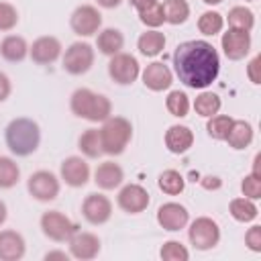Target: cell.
Returning a JSON list of instances; mask_svg holds the SVG:
<instances>
[{"label":"cell","instance_id":"1","mask_svg":"<svg viewBox=\"0 0 261 261\" xmlns=\"http://www.w3.org/2000/svg\"><path fill=\"white\" fill-rule=\"evenodd\" d=\"M173 69L186 88L206 90L220 73V55L204 39L184 41L173 51Z\"/></svg>","mask_w":261,"mask_h":261},{"label":"cell","instance_id":"2","mask_svg":"<svg viewBox=\"0 0 261 261\" xmlns=\"http://www.w3.org/2000/svg\"><path fill=\"white\" fill-rule=\"evenodd\" d=\"M4 141L12 155L16 157H29L33 155L41 145V128L37 120L29 116L12 118L4 128Z\"/></svg>","mask_w":261,"mask_h":261},{"label":"cell","instance_id":"3","mask_svg":"<svg viewBox=\"0 0 261 261\" xmlns=\"http://www.w3.org/2000/svg\"><path fill=\"white\" fill-rule=\"evenodd\" d=\"M69 110L88 122H104L112 116V102L90 88H77L69 96Z\"/></svg>","mask_w":261,"mask_h":261},{"label":"cell","instance_id":"4","mask_svg":"<svg viewBox=\"0 0 261 261\" xmlns=\"http://www.w3.org/2000/svg\"><path fill=\"white\" fill-rule=\"evenodd\" d=\"M133 139V124L124 116H108L100 126V141L104 155H122Z\"/></svg>","mask_w":261,"mask_h":261},{"label":"cell","instance_id":"5","mask_svg":"<svg viewBox=\"0 0 261 261\" xmlns=\"http://www.w3.org/2000/svg\"><path fill=\"white\" fill-rule=\"evenodd\" d=\"M39 226H41V232L53 243H67L80 230V226L59 210L43 212L39 218Z\"/></svg>","mask_w":261,"mask_h":261},{"label":"cell","instance_id":"6","mask_svg":"<svg viewBox=\"0 0 261 261\" xmlns=\"http://www.w3.org/2000/svg\"><path fill=\"white\" fill-rule=\"evenodd\" d=\"M188 239L194 249L198 251H210L220 243V226L210 216H198L190 222Z\"/></svg>","mask_w":261,"mask_h":261},{"label":"cell","instance_id":"7","mask_svg":"<svg viewBox=\"0 0 261 261\" xmlns=\"http://www.w3.org/2000/svg\"><path fill=\"white\" fill-rule=\"evenodd\" d=\"M94 59H96L94 47L86 41H75L65 49L61 63H63V69L69 75H84L92 69Z\"/></svg>","mask_w":261,"mask_h":261},{"label":"cell","instance_id":"8","mask_svg":"<svg viewBox=\"0 0 261 261\" xmlns=\"http://www.w3.org/2000/svg\"><path fill=\"white\" fill-rule=\"evenodd\" d=\"M108 75L118 86H130L141 75V65H139L135 55L120 51V53L110 57V61H108Z\"/></svg>","mask_w":261,"mask_h":261},{"label":"cell","instance_id":"9","mask_svg":"<svg viewBox=\"0 0 261 261\" xmlns=\"http://www.w3.org/2000/svg\"><path fill=\"white\" fill-rule=\"evenodd\" d=\"M27 190L37 202H53L59 196L61 184L53 171L39 169V171L31 173V177L27 179Z\"/></svg>","mask_w":261,"mask_h":261},{"label":"cell","instance_id":"10","mask_svg":"<svg viewBox=\"0 0 261 261\" xmlns=\"http://www.w3.org/2000/svg\"><path fill=\"white\" fill-rule=\"evenodd\" d=\"M69 27L77 37H92L102 27V14L92 4H80L69 16Z\"/></svg>","mask_w":261,"mask_h":261},{"label":"cell","instance_id":"11","mask_svg":"<svg viewBox=\"0 0 261 261\" xmlns=\"http://www.w3.org/2000/svg\"><path fill=\"white\" fill-rule=\"evenodd\" d=\"M149 202H151V196H149L147 188H143L141 184H124L116 196L118 208L124 210L126 214H139V212L147 210Z\"/></svg>","mask_w":261,"mask_h":261},{"label":"cell","instance_id":"12","mask_svg":"<svg viewBox=\"0 0 261 261\" xmlns=\"http://www.w3.org/2000/svg\"><path fill=\"white\" fill-rule=\"evenodd\" d=\"M82 216L86 218V222L94 226L106 224L112 216V202L104 194H98V192L88 194L82 202Z\"/></svg>","mask_w":261,"mask_h":261},{"label":"cell","instance_id":"13","mask_svg":"<svg viewBox=\"0 0 261 261\" xmlns=\"http://www.w3.org/2000/svg\"><path fill=\"white\" fill-rule=\"evenodd\" d=\"M157 224L163 228V230H169V232H177L181 228L188 226L190 222V212L184 204L179 202H165L157 208Z\"/></svg>","mask_w":261,"mask_h":261},{"label":"cell","instance_id":"14","mask_svg":"<svg viewBox=\"0 0 261 261\" xmlns=\"http://www.w3.org/2000/svg\"><path fill=\"white\" fill-rule=\"evenodd\" d=\"M220 47H222V53L230 61H241L251 51V33L239 31V29H228L220 37Z\"/></svg>","mask_w":261,"mask_h":261},{"label":"cell","instance_id":"15","mask_svg":"<svg viewBox=\"0 0 261 261\" xmlns=\"http://www.w3.org/2000/svg\"><path fill=\"white\" fill-rule=\"evenodd\" d=\"M59 175L69 188H84L90 181V165L80 155H69L61 161Z\"/></svg>","mask_w":261,"mask_h":261},{"label":"cell","instance_id":"16","mask_svg":"<svg viewBox=\"0 0 261 261\" xmlns=\"http://www.w3.org/2000/svg\"><path fill=\"white\" fill-rule=\"evenodd\" d=\"M63 53L61 41L57 37L51 35H43L39 39L33 41V45H29V55L37 65H49L55 63Z\"/></svg>","mask_w":261,"mask_h":261},{"label":"cell","instance_id":"17","mask_svg":"<svg viewBox=\"0 0 261 261\" xmlns=\"http://www.w3.org/2000/svg\"><path fill=\"white\" fill-rule=\"evenodd\" d=\"M69 257L73 259H80V261H90V259H96L100 255V249H102V243L98 239V234L94 232H84V230H77L69 241Z\"/></svg>","mask_w":261,"mask_h":261},{"label":"cell","instance_id":"18","mask_svg":"<svg viewBox=\"0 0 261 261\" xmlns=\"http://www.w3.org/2000/svg\"><path fill=\"white\" fill-rule=\"evenodd\" d=\"M141 77H143L145 88L151 90V92L169 90L171 84H173V73H171V69H169L165 63H161V61L149 63V65L141 71Z\"/></svg>","mask_w":261,"mask_h":261},{"label":"cell","instance_id":"19","mask_svg":"<svg viewBox=\"0 0 261 261\" xmlns=\"http://www.w3.org/2000/svg\"><path fill=\"white\" fill-rule=\"evenodd\" d=\"M27 253V241L12 228L0 230V261H18Z\"/></svg>","mask_w":261,"mask_h":261},{"label":"cell","instance_id":"20","mask_svg":"<svg viewBox=\"0 0 261 261\" xmlns=\"http://www.w3.org/2000/svg\"><path fill=\"white\" fill-rule=\"evenodd\" d=\"M194 145V133L186 124H171L165 130V147L173 155H181L190 151Z\"/></svg>","mask_w":261,"mask_h":261},{"label":"cell","instance_id":"21","mask_svg":"<svg viewBox=\"0 0 261 261\" xmlns=\"http://www.w3.org/2000/svg\"><path fill=\"white\" fill-rule=\"evenodd\" d=\"M122 181H124V171H122V167H120L118 163H114V161H104V163H100V165L96 167V171H94V184H96L100 190H104V192L120 188Z\"/></svg>","mask_w":261,"mask_h":261},{"label":"cell","instance_id":"22","mask_svg":"<svg viewBox=\"0 0 261 261\" xmlns=\"http://www.w3.org/2000/svg\"><path fill=\"white\" fill-rule=\"evenodd\" d=\"M0 55L10 63H20L29 55V43L20 35H6L0 41Z\"/></svg>","mask_w":261,"mask_h":261},{"label":"cell","instance_id":"23","mask_svg":"<svg viewBox=\"0 0 261 261\" xmlns=\"http://www.w3.org/2000/svg\"><path fill=\"white\" fill-rule=\"evenodd\" d=\"M96 47H98V51L102 55L112 57V55H116V53L122 51V47H124V35L118 29H114V27H106V29L98 31Z\"/></svg>","mask_w":261,"mask_h":261},{"label":"cell","instance_id":"24","mask_svg":"<svg viewBox=\"0 0 261 261\" xmlns=\"http://www.w3.org/2000/svg\"><path fill=\"white\" fill-rule=\"evenodd\" d=\"M228 147H232L234 151H241V149H247L251 143H253V126L251 122L247 120H237L232 118V124L226 133V139Z\"/></svg>","mask_w":261,"mask_h":261},{"label":"cell","instance_id":"25","mask_svg":"<svg viewBox=\"0 0 261 261\" xmlns=\"http://www.w3.org/2000/svg\"><path fill=\"white\" fill-rule=\"evenodd\" d=\"M165 43H167V39H165V35H163L161 31L149 29V31H145V33L139 37L137 49H139V53L145 55V57H157V55L165 49Z\"/></svg>","mask_w":261,"mask_h":261},{"label":"cell","instance_id":"26","mask_svg":"<svg viewBox=\"0 0 261 261\" xmlns=\"http://www.w3.org/2000/svg\"><path fill=\"white\" fill-rule=\"evenodd\" d=\"M77 149L86 159H98L104 155L102 151V141H100V130L98 128H88L80 135L77 139Z\"/></svg>","mask_w":261,"mask_h":261},{"label":"cell","instance_id":"27","mask_svg":"<svg viewBox=\"0 0 261 261\" xmlns=\"http://www.w3.org/2000/svg\"><path fill=\"white\" fill-rule=\"evenodd\" d=\"M228 212L237 222H253L259 216V208L255 204V200L249 198H232L228 204Z\"/></svg>","mask_w":261,"mask_h":261},{"label":"cell","instance_id":"28","mask_svg":"<svg viewBox=\"0 0 261 261\" xmlns=\"http://www.w3.org/2000/svg\"><path fill=\"white\" fill-rule=\"evenodd\" d=\"M220 108H222L220 96L214 94V92H208V90H202V92L196 96V100H194V110H196V114H200V116H204V118H210V116L218 114Z\"/></svg>","mask_w":261,"mask_h":261},{"label":"cell","instance_id":"29","mask_svg":"<svg viewBox=\"0 0 261 261\" xmlns=\"http://www.w3.org/2000/svg\"><path fill=\"white\" fill-rule=\"evenodd\" d=\"M157 186L167 196H179L186 190V179L177 169H165L157 177Z\"/></svg>","mask_w":261,"mask_h":261},{"label":"cell","instance_id":"30","mask_svg":"<svg viewBox=\"0 0 261 261\" xmlns=\"http://www.w3.org/2000/svg\"><path fill=\"white\" fill-rule=\"evenodd\" d=\"M163 16L165 22L177 27L190 18V4L188 0H165L163 2Z\"/></svg>","mask_w":261,"mask_h":261},{"label":"cell","instance_id":"31","mask_svg":"<svg viewBox=\"0 0 261 261\" xmlns=\"http://www.w3.org/2000/svg\"><path fill=\"white\" fill-rule=\"evenodd\" d=\"M226 20H228L230 29H239V31H249L251 33V29L255 27V14L247 6H232L226 14Z\"/></svg>","mask_w":261,"mask_h":261},{"label":"cell","instance_id":"32","mask_svg":"<svg viewBox=\"0 0 261 261\" xmlns=\"http://www.w3.org/2000/svg\"><path fill=\"white\" fill-rule=\"evenodd\" d=\"M20 179V167L12 157L0 155V190H10Z\"/></svg>","mask_w":261,"mask_h":261},{"label":"cell","instance_id":"33","mask_svg":"<svg viewBox=\"0 0 261 261\" xmlns=\"http://www.w3.org/2000/svg\"><path fill=\"white\" fill-rule=\"evenodd\" d=\"M224 27V16L216 10H206L198 16V31L204 35V37H214L222 31Z\"/></svg>","mask_w":261,"mask_h":261},{"label":"cell","instance_id":"34","mask_svg":"<svg viewBox=\"0 0 261 261\" xmlns=\"http://www.w3.org/2000/svg\"><path fill=\"white\" fill-rule=\"evenodd\" d=\"M165 108L175 118L188 116V112H190V98H188V94L181 92V90H171L167 94V98H165Z\"/></svg>","mask_w":261,"mask_h":261},{"label":"cell","instance_id":"35","mask_svg":"<svg viewBox=\"0 0 261 261\" xmlns=\"http://www.w3.org/2000/svg\"><path fill=\"white\" fill-rule=\"evenodd\" d=\"M139 20L149 27V29H159L163 22H165V16H163V4L159 0H153L151 4L139 8Z\"/></svg>","mask_w":261,"mask_h":261},{"label":"cell","instance_id":"36","mask_svg":"<svg viewBox=\"0 0 261 261\" xmlns=\"http://www.w3.org/2000/svg\"><path fill=\"white\" fill-rule=\"evenodd\" d=\"M232 124V118L226 116V114H214L208 118L206 122V133L208 137H212L214 141H224L226 139V133Z\"/></svg>","mask_w":261,"mask_h":261},{"label":"cell","instance_id":"37","mask_svg":"<svg viewBox=\"0 0 261 261\" xmlns=\"http://www.w3.org/2000/svg\"><path fill=\"white\" fill-rule=\"evenodd\" d=\"M159 257L163 261H188L190 259V251L186 249L184 243L179 241H165L159 249Z\"/></svg>","mask_w":261,"mask_h":261},{"label":"cell","instance_id":"38","mask_svg":"<svg viewBox=\"0 0 261 261\" xmlns=\"http://www.w3.org/2000/svg\"><path fill=\"white\" fill-rule=\"evenodd\" d=\"M241 192L249 200H259L261 198V175L247 173L241 181Z\"/></svg>","mask_w":261,"mask_h":261},{"label":"cell","instance_id":"39","mask_svg":"<svg viewBox=\"0 0 261 261\" xmlns=\"http://www.w3.org/2000/svg\"><path fill=\"white\" fill-rule=\"evenodd\" d=\"M18 24V10L10 2H0V31H12Z\"/></svg>","mask_w":261,"mask_h":261},{"label":"cell","instance_id":"40","mask_svg":"<svg viewBox=\"0 0 261 261\" xmlns=\"http://www.w3.org/2000/svg\"><path fill=\"white\" fill-rule=\"evenodd\" d=\"M245 245L249 247V251L261 253V226H259V224H253V226L245 232Z\"/></svg>","mask_w":261,"mask_h":261},{"label":"cell","instance_id":"41","mask_svg":"<svg viewBox=\"0 0 261 261\" xmlns=\"http://www.w3.org/2000/svg\"><path fill=\"white\" fill-rule=\"evenodd\" d=\"M259 63H261V57L255 55V57L249 61V65H247V75H249V80H251L253 84H259Z\"/></svg>","mask_w":261,"mask_h":261},{"label":"cell","instance_id":"42","mask_svg":"<svg viewBox=\"0 0 261 261\" xmlns=\"http://www.w3.org/2000/svg\"><path fill=\"white\" fill-rule=\"evenodd\" d=\"M10 92H12V82H10V77H8L4 71H0V102H4V100L10 96Z\"/></svg>","mask_w":261,"mask_h":261},{"label":"cell","instance_id":"43","mask_svg":"<svg viewBox=\"0 0 261 261\" xmlns=\"http://www.w3.org/2000/svg\"><path fill=\"white\" fill-rule=\"evenodd\" d=\"M200 186H202L204 190H218V188L222 186V179L216 177V175H204V177L200 179Z\"/></svg>","mask_w":261,"mask_h":261},{"label":"cell","instance_id":"44","mask_svg":"<svg viewBox=\"0 0 261 261\" xmlns=\"http://www.w3.org/2000/svg\"><path fill=\"white\" fill-rule=\"evenodd\" d=\"M53 259L67 261L69 259V253H65V251H49V253H45V261H53Z\"/></svg>","mask_w":261,"mask_h":261},{"label":"cell","instance_id":"45","mask_svg":"<svg viewBox=\"0 0 261 261\" xmlns=\"http://www.w3.org/2000/svg\"><path fill=\"white\" fill-rule=\"evenodd\" d=\"M98 2V6H102V8H116V6H120V2L122 0H96Z\"/></svg>","mask_w":261,"mask_h":261},{"label":"cell","instance_id":"46","mask_svg":"<svg viewBox=\"0 0 261 261\" xmlns=\"http://www.w3.org/2000/svg\"><path fill=\"white\" fill-rule=\"evenodd\" d=\"M6 218H8V208H6V204L0 200V226L6 222Z\"/></svg>","mask_w":261,"mask_h":261},{"label":"cell","instance_id":"47","mask_svg":"<svg viewBox=\"0 0 261 261\" xmlns=\"http://www.w3.org/2000/svg\"><path fill=\"white\" fill-rule=\"evenodd\" d=\"M128 2H130V4H133V6L137 8V10H139V8H143V6H147V4H151L153 0H128Z\"/></svg>","mask_w":261,"mask_h":261},{"label":"cell","instance_id":"48","mask_svg":"<svg viewBox=\"0 0 261 261\" xmlns=\"http://www.w3.org/2000/svg\"><path fill=\"white\" fill-rule=\"evenodd\" d=\"M204 4H208V6H214V4H220L222 0H202Z\"/></svg>","mask_w":261,"mask_h":261},{"label":"cell","instance_id":"49","mask_svg":"<svg viewBox=\"0 0 261 261\" xmlns=\"http://www.w3.org/2000/svg\"><path fill=\"white\" fill-rule=\"evenodd\" d=\"M247 2H253V0H247Z\"/></svg>","mask_w":261,"mask_h":261}]
</instances>
